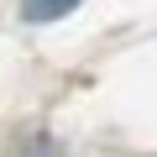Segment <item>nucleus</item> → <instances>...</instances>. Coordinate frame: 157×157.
I'll return each instance as SVG.
<instances>
[{
    "label": "nucleus",
    "instance_id": "obj_1",
    "mask_svg": "<svg viewBox=\"0 0 157 157\" xmlns=\"http://www.w3.org/2000/svg\"><path fill=\"white\" fill-rule=\"evenodd\" d=\"M73 6H84V0H21V16H26V21H58V16H68Z\"/></svg>",
    "mask_w": 157,
    "mask_h": 157
}]
</instances>
